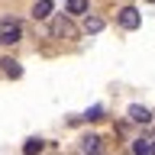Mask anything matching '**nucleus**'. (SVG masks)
I'll return each mask as SVG.
<instances>
[{
  "label": "nucleus",
  "instance_id": "f257e3e1",
  "mask_svg": "<svg viewBox=\"0 0 155 155\" xmlns=\"http://www.w3.org/2000/svg\"><path fill=\"white\" fill-rule=\"evenodd\" d=\"M52 36H55V39H61V36H65V39H74L78 29L71 26V19H68V16H55V19H52Z\"/></svg>",
  "mask_w": 155,
  "mask_h": 155
},
{
  "label": "nucleus",
  "instance_id": "f03ea898",
  "mask_svg": "<svg viewBox=\"0 0 155 155\" xmlns=\"http://www.w3.org/2000/svg\"><path fill=\"white\" fill-rule=\"evenodd\" d=\"M139 23H142V13L136 7H123L120 10V26L123 29H139Z\"/></svg>",
  "mask_w": 155,
  "mask_h": 155
},
{
  "label": "nucleus",
  "instance_id": "7ed1b4c3",
  "mask_svg": "<svg viewBox=\"0 0 155 155\" xmlns=\"http://www.w3.org/2000/svg\"><path fill=\"white\" fill-rule=\"evenodd\" d=\"M19 36H23V29H19L16 19L3 23V29H0V42H3V45H13V42H19Z\"/></svg>",
  "mask_w": 155,
  "mask_h": 155
},
{
  "label": "nucleus",
  "instance_id": "20e7f679",
  "mask_svg": "<svg viewBox=\"0 0 155 155\" xmlns=\"http://www.w3.org/2000/svg\"><path fill=\"white\" fill-rule=\"evenodd\" d=\"M129 120H133V123H149V120H152V110H149V107H139V104H133L129 107Z\"/></svg>",
  "mask_w": 155,
  "mask_h": 155
},
{
  "label": "nucleus",
  "instance_id": "39448f33",
  "mask_svg": "<svg viewBox=\"0 0 155 155\" xmlns=\"http://www.w3.org/2000/svg\"><path fill=\"white\" fill-rule=\"evenodd\" d=\"M81 155H100V136H84L81 139Z\"/></svg>",
  "mask_w": 155,
  "mask_h": 155
},
{
  "label": "nucleus",
  "instance_id": "423d86ee",
  "mask_svg": "<svg viewBox=\"0 0 155 155\" xmlns=\"http://www.w3.org/2000/svg\"><path fill=\"white\" fill-rule=\"evenodd\" d=\"M0 65H3V74L7 78H23V65H19L16 58H3Z\"/></svg>",
  "mask_w": 155,
  "mask_h": 155
},
{
  "label": "nucleus",
  "instance_id": "0eeeda50",
  "mask_svg": "<svg viewBox=\"0 0 155 155\" xmlns=\"http://www.w3.org/2000/svg\"><path fill=\"white\" fill-rule=\"evenodd\" d=\"M32 16H36V19H48V16H52V3H48V0H36Z\"/></svg>",
  "mask_w": 155,
  "mask_h": 155
},
{
  "label": "nucleus",
  "instance_id": "6e6552de",
  "mask_svg": "<svg viewBox=\"0 0 155 155\" xmlns=\"http://www.w3.org/2000/svg\"><path fill=\"white\" fill-rule=\"evenodd\" d=\"M133 155H152V142H149V139H136L133 142Z\"/></svg>",
  "mask_w": 155,
  "mask_h": 155
},
{
  "label": "nucleus",
  "instance_id": "1a4fd4ad",
  "mask_svg": "<svg viewBox=\"0 0 155 155\" xmlns=\"http://www.w3.org/2000/svg\"><path fill=\"white\" fill-rule=\"evenodd\" d=\"M100 116H104V107H100V104H94V107H87V113L81 116V120H87V123H94V120H100Z\"/></svg>",
  "mask_w": 155,
  "mask_h": 155
},
{
  "label": "nucleus",
  "instance_id": "9d476101",
  "mask_svg": "<svg viewBox=\"0 0 155 155\" xmlns=\"http://www.w3.org/2000/svg\"><path fill=\"white\" fill-rule=\"evenodd\" d=\"M84 29H87V32H100V29H104V19H100V16H87L84 19Z\"/></svg>",
  "mask_w": 155,
  "mask_h": 155
},
{
  "label": "nucleus",
  "instance_id": "9b49d317",
  "mask_svg": "<svg viewBox=\"0 0 155 155\" xmlns=\"http://www.w3.org/2000/svg\"><path fill=\"white\" fill-rule=\"evenodd\" d=\"M39 149H42V139H26V145H23V155H39Z\"/></svg>",
  "mask_w": 155,
  "mask_h": 155
},
{
  "label": "nucleus",
  "instance_id": "f8f14e48",
  "mask_svg": "<svg viewBox=\"0 0 155 155\" xmlns=\"http://www.w3.org/2000/svg\"><path fill=\"white\" fill-rule=\"evenodd\" d=\"M68 13H87V0H68Z\"/></svg>",
  "mask_w": 155,
  "mask_h": 155
},
{
  "label": "nucleus",
  "instance_id": "ddd939ff",
  "mask_svg": "<svg viewBox=\"0 0 155 155\" xmlns=\"http://www.w3.org/2000/svg\"><path fill=\"white\" fill-rule=\"evenodd\" d=\"M152 155H155V142H152Z\"/></svg>",
  "mask_w": 155,
  "mask_h": 155
}]
</instances>
